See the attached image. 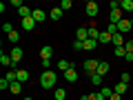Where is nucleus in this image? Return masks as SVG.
Segmentation results:
<instances>
[{"instance_id": "obj_23", "label": "nucleus", "mask_w": 133, "mask_h": 100, "mask_svg": "<svg viewBox=\"0 0 133 100\" xmlns=\"http://www.w3.org/2000/svg\"><path fill=\"white\" fill-rule=\"evenodd\" d=\"M95 47H98V40H91V38L84 40V49H87V51H93Z\"/></svg>"}, {"instance_id": "obj_26", "label": "nucleus", "mask_w": 133, "mask_h": 100, "mask_svg": "<svg viewBox=\"0 0 133 100\" xmlns=\"http://www.w3.org/2000/svg\"><path fill=\"white\" fill-rule=\"evenodd\" d=\"M71 7H73V2H71V0H62V2H60V9H62V11H69Z\"/></svg>"}, {"instance_id": "obj_29", "label": "nucleus", "mask_w": 133, "mask_h": 100, "mask_svg": "<svg viewBox=\"0 0 133 100\" xmlns=\"http://www.w3.org/2000/svg\"><path fill=\"white\" fill-rule=\"evenodd\" d=\"M18 40H20V33L18 31H11L9 33V42H18Z\"/></svg>"}, {"instance_id": "obj_13", "label": "nucleus", "mask_w": 133, "mask_h": 100, "mask_svg": "<svg viewBox=\"0 0 133 100\" xmlns=\"http://www.w3.org/2000/svg\"><path fill=\"white\" fill-rule=\"evenodd\" d=\"M0 65H2V67H11V65H14L11 56H7V53L2 51V53H0Z\"/></svg>"}, {"instance_id": "obj_31", "label": "nucleus", "mask_w": 133, "mask_h": 100, "mask_svg": "<svg viewBox=\"0 0 133 100\" xmlns=\"http://www.w3.org/2000/svg\"><path fill=\"white\" fill-rule=\"evenodd\" d=\"M89 100H104V96L100 93V91L98 93H89Z\"/></svg>"}, {"instance_id": "obj_22", "label": "nucleus", "mask_w": 133, "mask_h": 100, "mask_svg": "<svg viewBox=\"0 0 133 100\" xmlns=\"http://www.w3.org/2000/svg\"><path fill=\"white\" fill-rule=\"evenodd\" d=\"M31 11L33 9H29V7H20V9H18V16H20V18H29V16H31Z\"/></svg>"}, {"instance_id": "obj_27", "label": "nucleus", "mask_w": 133, "mask_h": 100, "mask_svg": "<svg viewBox=\"0 0 133 100\" xmlns=\"http://www.w3.org/2000/svg\"><path fill=\"white\" fill-rule=\"evenodd\" d=\"M9 87H11V82L7 80V78H0V89H2V91H7Z\"/></svg>"}, {"instance_id": "obj_5", "label": "nucleus", "mask_w": 133, "mask_h": 100, "mask_svg": "<svg viewBox=\"0 0 133 100\" xmlns=\"http://www.w3.org/2000/svg\"><path fill=\"white\" fill-rule=\"evenodd\" d=\"M76 40H80V42H84V40H89V27H80L76 31Z\"/></svg>"}, {"instance_id": "obj_25", "label": "nucleus", "mask_w": 133, "mask_h": 100, "mask_svg": "<svg viewBox=\"0 0 133 100\" xmlns=\"http://www.w3.org/2000/svg\"><path fill=\"white\" fill-rule=\"evenodd\" d=\"M64 98H66V91L62 89V87H58L56 89V100H64Z\"/></svg>"}, {"instance_id": "obj_1", "label": "nucleus", "mask_w": 133, "mask_h": 100, "mask_svg": "<svg viewBox=\"0 0 133 100\" xmlns=\"http://www.w3.org/2000/svg\"><path fill=\"white\" fill-rule=\"evenodd\" d=\"M56 82H58V73L51 71V69H44L42 76H40V87L42 89H51V87H56Z\"/></svg>"}, {"instance_id": "obj_30", "label": "nucleus", "mask_w": 133, "mask_h": 100, "mask_svg": "<svg viewBox=\"0 0 133 100\" xmlns=\"http://www.w3.org/2000/svg\"><path fill=\"white\" fill-rule=\"evenodd\" d=\"M115 56H118V58H124V56H127V49H124V47H115Z\"/></svg>"}, {"instance_id": "obj_39", "label": "nucleus", "mask_w": 133, "mask_h": 100, "mask_svg": "<svg viewBox=\"0 0 133 100\" xmlns=\"http://www.w3.org/2000/svg\"><path fill=\"white\" fill-rule=\"evenodd\" d=\"M22 100H33V98H22Z\"/></svg>"}, {"instance_id": "obj_9", "label": "nucleus", "mask_w": 133, "mask_h": 100, "mask_svg": "<svg viewBox=\"0 0 133 100\" xmlns=\"http://www.w3.org/2000/svg\"><path fill=\"white\" fill-rule=\"evenodd\" d=\"M64 80H66V82H76V80H78V71L73 69V67L69 69V71H64Z\"/></svg>"}, {"instance_id": "obj_11", "label": "nucleus", "mask_w": 133, "mask_h": 100, "mask_svg": "<svg viewBox=\"0 0 133 100\" xmlns=\"http://www.w3.org/2000/svg\"><path fill=\"white\" fill-rule=\"evenodd\" d=\"M62 14H64V11H62L60 7H53V9L49 11V18H51V20H60V18H62Z\"/></svg>"}, {"instance_id": "obj_16", "label": "nucleus", "mask_w": 133, "mask_h": 100, "mask_svg": "<svg viewBox=\"0 0 133 100\" xmlns=\"http://www.w3.org/2000/svg\"><path fill=\"white\" fill-rule=\"evenodd\" d=\"M127 89H129V85H124V82H118V85L113 87V91H115V93H120V96L127 93Z\"/></svg>"}, {"instance_id": "obj_8", "label": "nucleus", "mask_w": 133, "mask_h": 100, "mask_svg": "<svg viewBox=\"0 0 133 100\" xmlns=\"http://www.w3.org/2000/svg\"><path fill=\"white\" fill-rule=\"evenodd\" d=\"M9 56H11V60H14V65H18V62L22 60V49H20V47H14Z\"/></svg>"}, {"instance_id": "obj_24", "label": "nucleus", "mask_w": 133, "mask_h": 100, "mask_svg": "<svg viewBox=\"0 0 133 100\" xmlns=\"http://www.w3.org/2000/svg\"><path fill=\"white\" fill-rule=\"evenodd\" d=\"M111 40H113V36H111L109 31H104V33H100V40H98V42H111Z\"/></svg>"}, {"instance_id": "obj_37", "label": "nucleus", "mask_w": 133, "mask_h": 100, "mask_svg": "<svg viewBox=\"0 0 133 100\" xmlns=\"http://www.w3.org/2000/svg\"><path fill=\"white\" fill-rule=\"evenodd\" d=\"M109 100H122V96H120V93H115V91H113V96H111Z\"/></svg>"}, {"instance_id": "obj_34", "label": "nucleus", "mask_w": 133, "mask_h": 100, "mask_svg": "<svg viewBox=\"0 0 133 100\" xmlns=\"http://www.w3.org/2000/svg\"><path fill=\"white\" fill-rule=\"evenodd\" d=\"M129 80H131L129 73H122V76H120V82H124V85H129Z\"/></svg>"}, {"instance_id": "obj_35", "label": "nucleus", "mask_w": 133, "mask_h": 100, "mask_svg": "<svg viewBox=\"0 0 133 100\" xmlns=\"http://www.w3.org/2000/svg\"><path fill=\"white\" fill-rule=\"evenodd\" d=\"M2 31H7V33H11V31H14V27H11L9 22H5V24H2Z\"/></svg>"}, {"instance_id": "obj_38", "label": "nucleus", "mask_w": 133, "mask_h": 100, "mask_svg": "<svg viewBox=\"0 0 133 100\" xmlns=\"http://www.w3.org/2000/svg\"><path fill=\"white\" fill-rule=\"evenodd\" d=\"M124 60H127V62H133V53H127V56H124Z\"/></svg>"}, {"instance_id": "obj_10", "label": "nucleus", "mask_w": 133, "mask_h": 100, "mask_svg": "<svg viewBox=\"0 0 133 100\" xmlns=\"http://www.w3.org/2000/svg\"><path fill=\"white\" fill-rule=\"evenodd\" d=\"M109 62H104V60H100V65H98V71L95 73H100V76H107V73H109Z\"/></svg>"}, {"instance_id": "obj_14", "label": "nucleus", "mask_w": 133, "mask_h": 100, "mask_svg": "<svg viewBox=\"0 0 133 100\" xmlns=\"http://www.w3.org/2000/svg\"><path fill=\"white\" fill-rule=\"evenodd\" d=\"M16 76H18V82H27L29 80V71H27V69H18Z\"/></svg>"}, {"instance_id": "obj_12", "label": "nucleus", "mask_w": 133, "mask_h": 100, "mask_svg": "<svg viewBox=\"0 0 133 100\" xmlns=\"http://www.w3.org/2000/svg\"><path fill=\"white\" fill-rule=\"evenodd\" d=\"M33 27H36V20H33L31 16H29V18H24V20H22V29H24V31H31Z\"/></svg>"}, {"instance_id": "obj_21", "label": "nucleus", "mask_w": 133, "mask_h": 100, "mask_svg": "<svg viewBox=\"0 0 133 100\" xmlns=\"http://www.w3.org/2000/svg\"><path fill=\"white\" fill-rule=\"evenodd\" d=\"M89 38L91 40H100V31L95 29V24H91V27H89Z\"/></svg>"}, {"instance_id": "obj_2", "label": "nucleus", "mask_w": 133, "mask_h": 100, "mask_svg": "<svg viewBox=\"0 0 133 100\" xmlns=\"http://www.w3.org/2000/svg\"><path fill=\"white\" fill-rule=\"evenodd\" d=\"M98 65H100V60H84V62H82V69L91 76V73L98 71Z\"/></svg>"}, {"instance_id": "obj_3", "label": "nucleus", "mask_w": 133, "mask_h": 100, "mask_svg": "<svg viewBox=\"0 0 133 100\" xmlns=\"http://www.w3.org/2000/svg\"><path fill=\"white\" fill-rule=\"evenodd\" d=\"M131 29H133V24H131V20H129V18H122V20L118 22V33H122V36H124L127 31H131Z\"/></svg>"}, {"instance_id": "obj_17", "label": "nucleus", "mask_w": 133, "mask_h": 100, "mask_svg": "<svg viewBox=\"0 0 133 100\" xmlns=\"http://www.w3.org/2000/svg\"><path fill=\"white\" fill-rule=\"evenodd\" d=\"M58 69H60L62 73L69 71V69H71V62H69V60H58Z\"/></svg>"}, {"instance_id": "obj_15", "label": "nucleus", "mask_w": 133, "mask_h": 100, "mask_svg": "<svg viewBox=\"0 0 133 100\" xmlns=\"http://www.w3.org/2000/svg\"><path fill=\"white\" fill-rule=\"evenodd\" d=\"M111 42H113L115 47H124V42H127V40H124V36H122V33H115Z\"/></svg>"}, {"instance_id": "obj_19", "label": "nucleus", "mask_w": 133, "mask_h": 100, "mask_svg": "<svg viewBox=\"0 0 133 100\" xmlns=\"http://www.w3.org/2000/svg\"><path fill=\"white\" fill-rule=\"evenodd\" d=\"M120 9L122 11H133V0H122L120 2Z\"/></svg>"}, {"instance_id": "obj_6", "label": "nucleus", "mask_w": 133, "mask_h": 100, "mask_svg": "<svg viewBox=\"0 0 133 100\" xmlns=\"http://www.w3.org/2000/svg\"><path fill=\"white\" fill-rule=\"evenodd\" d=\"M51 56H53V47L44 45V47L40 49V58H42V62H44V60H51Z\"/></svg>"}, {"instance_id": "obj_36", "label": "nucleus", "mask_w": 133, "mask_h": 100, "mask_svg": "<svg viewBox=\"0 0 133 100\" xmlns=\"http://www.w3.org/2000/svg\"><path fill=\"white\" fill-rule=\"evenodd\" d=\"M11 5H14V7H18V9H20V7H24L22 2H20V0H11Z\"/></svg>"}, {"instance_id": "obj_32", "label": "nucleus", "mask_w": 133, "mask_h": 100, "mask_svg": "<svg viewBox=\"0 0 133 100\" xmlns=\"http://www.w3.org/2000/svg\"><path fill=\"white\" fill-rule=\"evenodd\" d=\"M124 49H127V53H133V40H129V42H124Z\"/></svg>"}, {"instance_id": "obj_40", "label": "nucleus", "mask_w": 133, "mask_h": 100, "mask_svg": "<svg viewBox=\"0 0 133 100\" xmlns=\"http://www.w3.org/2000/svg\"><path fill=\"white\" fill-rule=\"evenodd\" d=\"M131 24H133V20H131Z\"/></svg>"}, {"instance_id": "obj_33", "label": "nucleus", "mask_w": 133, "mask_h": 100, "mask_svg": "<svg viewBox=\"0 0 133 100\" xmlns=\"http://www.w3.org/2000/svg\"><path fill=\"white\" fill-rule=\"evenodd\" d=\"M73 49H76V51H80V49H84V42H80V40H76V42H73Z\"/></svg>"}, {"instance_id": "obj_18", "label": "nucleus", "mask_w": 133, "mask_h": 100, "mask_svg": "<svg viewBox=\"0 0 133 100\" xmlns=\"http://www.w3.org/2000/svg\"><path fill=\"white\" fill-rule=\"evenodd\" d=\"M9 91H11V93H16V96H18L20 91H22V82H18V80H16V82H11Z\"/></svg>"}, {"instance_id": "obj_28", "label": "nucleus", "mask_w": 133, "mask_h": 100, "mask_svg": "<svg viewBox=\"0 0 133 100\" xmlns=\"http://www.w3.org/2000/svg\"><path fill=\"white\" fill-rule=\"evenodd\" d=\"M100 93L104 96V98H111V96H113V89H109V87H102V89H100Z\"/></svg>"}, {"instance_id": "obj_20", "label": "nucleus", "mask_w": 133, "mask_h": 100, "mask_svg": "<svg viewBox=\"0 0 133 100\" xmlns=\"http://www.w3.org/2000/svg\"><path fill=\"white\" fill-rule=\"evenodd\" d=\"M91 82H93V85L95 87H102V78H104V76H100V73H91Z\"/></svg>"}, {"instance_id": "obj_4", "label": "nucleus", "mask_w": 133, "mask_h": 100, "mask_svg": "<svg viewBox=\"0 0 133 100\" xmlns=\"http://www.w3.org/2000/svg\"><path fill=\"white\" fill-rule=\"evenodd\" d=\"M31 18L36 20V24H40V22H44V20H47V14H44L42 9H33V11H31Z\"/></svg>"}, {"instance_id": "obj_7", "label": "nucleus", "mask_w": 133, "mask_h": 100, "mask_svg": "<svg viewBox=\"0 0 133 100\" xmlns=\"http://www.w3.org/2000/svg\"><path fill=\"white\" fill-rule=\"evenodd\" d=\"M87 16H89V18H95V16H98V2H87Z\"/></svg>"}]
</instances>
